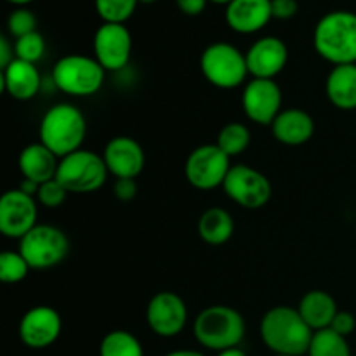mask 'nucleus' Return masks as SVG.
<instances>
[{
	"label": "nucleus",
	"instance_id": "4468645a",
	"mask_svg": "<svg viewBox=\"0 0 356 356\" xmlns=\"http://www.w3.org/2000/svg\"><path fill=\"white\" fill-rule=\"evenodd\" d=\"M242 108L254 124L271 125L282 111L280 86L270 79H252L243 87Z\"/></svg>",
	"mask_w": 356,
	"mask_h": 356
},
{
	"label": "nucleus",
	"instance_id": "aec40b11",
	"mask_svg": "<svg viewBox=\"0 0 356 356\" xmlns=\"http://www.w3.org/2000/svg\"><path fill=\"white\" fill-rule=\"evenodd\" d=\"M42 86L40 73L33 63L14 59L2 70V89L17 101H30L38 94Z\"/></svg>",
	"mask_w": 356,
	"mask_h": 356
},
{
	"label": "nucleus",
	"instance_id": "ea45409f",
	"mask_svg": "<svg viewBox=\"0 0 356 356\" xmlns=\"http://www.w3.org/2000/svg\"><path fill=\"white\" fill-rule=\"evenodd\" d=\"M218 356H247V353L236 346V348H229V350H225V351H219Z\"/></svg>",
	"mask_w": 356,
	"mask_h": 356
},
{
	"label": "nucleus",
	"instance_id": "a19ab883",
	"mask_svg": "<svg viewBox=\"0 0 356 356\" xmlns=\"http://www.w3.org/2000/svg\"><path fill=\"white\" fill-rule=\"evenodd\" d=\"M7 2H9V3H14V6L23 7V6H26V3L33 2V0H7Z\"/></svg>",
	"mask_w": 356,
	"mask_h": 356
},
{
	"label": "nucleus",
	"instance_id": "6e6552de",
	"mask_svg": "<svg viewBox=\"0 0 356 356\" xmlns=\"http://www.w3.org/2000/svg\"><path fill=\"white\" fill-rule=\"evenodd\" d=\"M19 252L31 270H49L68 256L70 240L56 226L37 225L19 240Z\"/></svg>",
	"mask_w": 356,
	"mask_h": 356
},
{
	"label": "nucleus",
	"instance_id": "7c9ffc66",
	"mask_svg": "<svg viewBox=\"0 0 356 356\" xmlns=\"http://www.w3.org/2000/svg\"><path fill=\"white\" fill-rule=\"evenodd\" d=\"M7 30L14 38L24 37L28 33L37 31V17L26 7H17L9 14L7 19Z\"/></svg>",
	"mask_w": 356,
	"mask_h": 356
},
{
	"label": "nucleus",
	"instance_id": "473e14b6",
	"mask_svg": "<svg viewBox=\"0 0 356 356\" xmlns=\"http://www.w3.org/2000/svg\"><path fill=\"white\" fill-rule=\"evenodd\" d=\"M298 0H271V13L277 19H291L298 14Z\"/></svg>",
	"mask_w": 356,
	"mask_h": 356
},
{
	"label": "nucleus",
	"instance_id": "9d476101",
	"mask_svg": "<svg viewBox=\"0 0 356 356\" xmlns=\"http://www.w3.org/2000/svg\"><path fill=\"white\" fill-rule=\"evenodd\" d=\"M222 188L235 204L243 209H252V211L264 207L270 202L271 191H273L270 179L263 172L245 163L232 165Z\"/></svg>",
	"mask_w": 356,
	"mask_h": 356
},
{
	"label": "nucleus",
	"instance_id": "0eeeda50",
	"mask_svg": "<svg viewBox=\"0 0 356 356\" xmlns=\"http://www.w3.org/2000/svg\"><path fill=\"white\" fill-rule=\"evenodd\" d=\"M108 174L103 156L89 149H76L59 160L56 179L68 193H92L103 188Z\"/></svg>",
	"mask_w": 356,
	"mask_h": 356
},
{
	"label": "nucleus",
	"instance_id": "c85d7f7f",
	"mask_svg": "<svg viewBox=\"0 0 356 356\" xmlns=\"http://www.w3.org/2000/svg\"><path fill=\"white\" fill-rule=\"evenodd\" d=\"M30 270V264L21 256L19 250L17 252L6 250L0 254V280L3 284H19L28 277Z\"/></svg>",
	"mask_w": 356,
	"mask_h": 356
},
{
	"label": "nucleus",
	"instance_id": "c03bdc74",
	"mask_svg": "<svg viewBox=\"0 0 356 356\" xmlns=\"http://www.w3.org/2000/svg\"><path fill=\"white\" fill-rule=\"evenodd\" d=\"M275 356H291V355H275Z\"/></svg>",
	"mask_w": 356,
	"mask_h": 356
},
{
	"label": "nucleus",
	"instance_id": "393cba45",
	"mask_svg": "<svg viewBox=\"0 0 356 356\" xmlns=\"http://www.w3.org/2000/svg\"><path fill=\"white\" fill-rule=\"evenodd\" d=\"M99 356H145L141 343L127 330H113L103 337Z\"/></svg>",
	"mask_w": 356,
	"mask_h": 356
},
{
	"label": "nucleus",
	"instance_id": "9b49d317",
	"mask_svg": "<svg viewBox=\"0 0 356 356\" xmlns=\"http://www.w3.org/2000/svg\"><path fill=\"white\" fill-rule=\"evenodd\" d=\"M146 322L156 336L176 337L186 327V302L176 292H159L149 299L148 306H146Z\"/></svg>",
	"mask_w": 356,
	"mask_h": 356
},
{
	"label": "nucleus",
	"instance_id": "2f4dec72",
	"mask_svg": "<svg viewBox=\"0 0 356 356\" xmlns=\"http://www.w3.org/2000/svg\"><path fill=\"white\" fill-rule=\"evenodd\" d=\"M66 195H68V190H66V188L54 177V179L40 184V190H38L37 193V200L40 202L44 207L56 209L61 207V205L65 204Z\"/></svg>",
	"mask_w": 356,
	"mask_h": 356
},
{
	"label": "nucleus",
	"instance_id": "a878e982",
	"mask_svg": "<svg viewBox=\"0 0 356 356\" xmlns=\"http://www.w3.org/2000/svg\"><path fill=\"white\" fill-rule=\"evenodd\" d=\"M308 356H351L348 337L334 332L332 329H323L313 334Z\"/></svg>",
	"mask_w": 356,
	"mask_h": 356
},
{
	"label": "nucleus",
	"instance_id": "412c9836",
	"mask_svg": "<svg viewBox=\"0 0 356 356\" xmlns=\"http://www.w3.org/2000/svg\"><path fill=\"white\" fill-rule=\"evenodd\" d=\"M58 156L42 143H33L19 153V170L23 179H31L38 184L54 179L58 172Z\"/></svg>",
	"mask_w": 356,
	"mask_h": 356
},
{
	"label": "nucleus",
	"instance_id": "ddd939ff",
	"mask_svg": "<svg viewBox=\"0 0 356 356\" xmlns=\"http://www.w3.org/2000/svg\"><path fill=\"white\" fill-rule=\"evenodd\" d=\"M35 197L17 190H9L0 198V232L7 238L21 240L37 226Z\"/></svg>",
	"mask_w": 356,
	"mask_h": 356
},
{
	"label": "nucleus",
	"instance_id": "f8f14e48",
	"mask_svg": "<svg viewBox=\"0 0 356 356\" xmlns=\"http://www.w3.org/2000/svg\"><path fill=\"white\" fill-rule=\"evenodd\" d=\"M94 58L106 72H120L131 59L132 37L125 24L103 23L94 35Z\"/></svg>",
	"mask_w": 356,
	"mask_h": 356
},
{
	"label": "nucleus",
	"instance_id": "37998d69",
	"mask_svg": "<svg viewBox=\"0 0 356 356\" xmlns=\"http://www.w3.org/2000/svg\"><path fill=\"white\" fill-rule=\"evenodd\" d=\"M156 0H139V3H146V6H148V3H155Z\"/></svg>",
	"mask_w": 356,
	"mask_h": 356
},
{
	"label": "nucleus",
	"instance_id": "e433bc0d",
	"mask_svg": "<svg viewBox=\"0 0 356 356\" xmlns=\"http://www.w3.org/2000/svg\"><path fill=\"white\" fill-rule=\"evenodd\" d=\"M16 59L14 54V45H10V42L7 40V37H0V68H7L10 63Z\"/></svg>",
	"mask_w": 356,
	"mask_h": 356
},
{
	"label": "nucleus",
	"instance_id": "b1692460",
	"mask_svg": "<svg viewBox=\"0 0 356 356\" xmlns=\"http://www.w3.org/2000/svg\"><path fill=\"white\" fill-rule=\"evenodd\" d=\"M233 232H235V222L232 214L222 207H211L200 216L198 233L209 245H222L232 238Z\"/></svg>",
	"mask_w": 356,
	"mask_h": 356
},
{
	"label": "nucleus",
	"instance_id": "f257e3e1",
	"mask_svg": "<svg viewBox=\"0 0 356 356\" xmlns=\"http://www.w3.org/2000/svg\"><path fill=\"white\" fill-rule=\"evenodd\" d=\"M261 339L275 355H308L313 330L302 320L298 309L289 306L271 308L259 325Z\"/></svg>",
	"mask_w": 356,
	"mask_h": 356
},
{
	"label": "nucleus",
	"instance_id": "72a5a7b5",
	"mask_svg": "<svg viewBox=\"0 0 356 356\" xmlns=\"http://www.w3.org/2000/svg\"><path fill=\"white\" fill-rule=\"evenodd\" d=\"M113 193L118 200L131 202L136 197V193H138V183H136V179H131V177H122V179L115 181Z\"/></svg>",
	"mask_w": 356,
	"mask_h": 356
},
{
	"label": "nucleus",
	"instance_id": "cd10ccee",
	"mask_svg": "<svg viewBox=\"0 0 356 356\" xmlns=\"http://www.w3.org/2000/svg\"><path fill=\"white\" fill-rule=\"evenodd\" d=\"M94 3L103 23L125 24L134 14L139 0H94Z\"/></svg>",
	"mask_w": 356,
	"mask_h": 356
},
{
	"label": "nucleus",
	"instance_id": "20e7f679",
	"mask_svg": "<svg viewBox=\"0 0 356 356\" xmlns=\"http://www.w3.org/2000/svg\"><path fill=\"white\" fill-rule=\"evenodd\" d=\"M193 334L202 346L219 353L242 343L245 336V320L232 306H209L195 318Z\"/></svg>",
	"mask_w": 356,
	"mask_h": 356
},
{
	"label": "nucleus",
	"instance_id": "4be33fe9",
	"mask_svg": "<svg viewBox=\"0 0 356 356\" xmlns=\"http://www.w3.org/2000/svg\"><path fill=\"white\" fill-rule=\"evenodd\" d=\"M298 312L308 323L309 329L313 332H318V330L330 329L339 309H337L336 299L329 292L309 291L308 294L302 296Z\"/></svg>",
	"mask_w": 356,
	"mask_h": 356
},
{
	"label": "nucleus",
	"instance_id": "bb28decb",
	"mask_svg": "<svg viewBox=\"0 0 356 356\" xmlns=\"http://www.w3.org/2000/svg\"><path fill=\"white\" fill-rule=\"evenodd\" d=\"M216 145L232 159V156L242 155L250 145V131L247 125L238 122H229L219 131Z\"/></svg>",
	"mask_w": 356,
	"mask_h": 356
},
{
	"label": "nucleus",
	"instance_id": "2eb2a0df",
	"mask_svg": "<svg viewBox=\"0 0 356 356\" xmlns=\"http://www.w3.org/2000/svg\"><path fill=\"white\" fill-rule=\"evenodd\" d=\"M61 316L51 306L28 309L19 322V339L31 350H44L58 341L61 334Z\"/></svg>",
	"mask_w": 356,
	"mask_h": 356
},
{
	"label": "nucleus",
	"instance_id": "a211bd4d",
	"mask_svg": "<svg viewBox=\"0 0 356 356\" xmlns=\"http://www.w3.org/2000/svg\"><path fill=\"white\" fill-rule=\"evenodd\" d=\"M271 17V0H233L226 6V23L236 33H256Z\"/></svg>",
	"mask_w": 356,
	"mask_h": 356
},
{
	"label": "nucleus",
	"instance_id": "5701e85b",
	"mask_svg": "<svg viewBox=\"0 0 356 356\" xmlns=\"http://www.w3.org/2000/svg\"><path fill=\"white\" fill-rule=\"evenodd\" d=\"M325 92L339 110H356V65L334 66L327 76Z\"/></svg>",
	"mask_w": 356,
	"mask_h": 356
},
{
	"label": "nucleus",
	"instance_id": "39448f33",
	"mask_svg": "<svg viewBox=\"0 0 356 356\" xmlns=\"http://www.w3.org/2000/svg\"><path fill=\"white\" fill-rule=\"evenodd\" d=\"M106 70L96 58L68 54L58 59L52 68V82L68 96H92L103 87Z\"/></svg>",
	"mask_w": 356,
	"mask_h": 356
},
{
	"label": "nucleus",
	"instance_id": "423d86ee",
	"mask_svg": "<svg viewBox=\"0 0 356 356\" xmlns=\"http://www.w3.org/2000/svg\"><path fill=\"white\" fill-rule=\"evenodd\" d=\"M200 70L209 83L226 90L242 86L249 75L245 54L228 42H214L205 47Z\"/></svg>",
	"mask_w": 356,
	"mask_h": 356
},
{
	"label": "nucleus",
	"instance_id": "f704fd0d",
	"mask_svg": "<svg viewBox=\"0 0 356 356\" xmlns=\"http://www.w3.org/2000/svg\"><path fill=\"white\" fill-rule=\"evenodd\" d=\"M330 329H332L334 332L341 334V336L348 337L350 334H353L355 329H356L355 316L351 315V313H348V312H339L336 315V318H334Z\"/></svg>",
	"mask_w": 356,
	"mask_h": 356
},
{
	"label": "nucleus",
	"instance_id": "c756f323",
	"mask_svg": "<svg viewBox=\"0 0 356 356\" xmlns=\"http://www.w3.org/2000/svg\"><path fill=\"white\" fill-rule=\"evenodd\" d=\"M44 52L45 40L38 31L16 38V42H14V54H16L17 59H23V61L33 63L35 65L37 61H40Z\"/></svg>",
	"mask_w": 356,
	"mask_h": 356
},
{
	"label": "nucleus",
	"instance_id": "1a4fd4ad",
	"mask_svg": "<svg viewBox=\"0 0 356 356\" xmlns=\"http://www.w3.org/2000/svg\"><path fill=\"white\" fill-rule=\"evenodd\" d=\"M218 145H202L190 153L184 165L188 183L197 190H214L225 184L232 163Z\"/></svg>",
	"mask_w": 356,
	"mask_h": 356
},
{
	"label": "nucleus",
	"instance_id": "79ce46f5",
	"mask_svg": "<svg viewBox=\"0 0 356 356\" xmlns=\"http://www.w3.org/2000/svg\"><path fill=\"white\" fill-rule=\"evenodd\" d=\"M209 2H214V3H219V6H228V3H232L233 0H209Z\"/></svg>",
	"mask_w": 356,
	"mask_h": 356
},
{
	"label": "nucleus",
	"instance_id": "7ed1b4c3",
	"mask_svg": "<svg viewBox=\"0 0 356 356\" xmlns=\"http://www.w3.org/2000/svg\"><path fill=\"white\" fill-rule=\"evenodd\" d=\"M87 134L86 117L70 103H58L49 108L40 120V143L47 146L58 159L82 149Z\"/></svg>",
	"mask_w": 356,
	"mask_h": 356
},
{
	"label": "nucleus",
	"instance_id": "dca6fc26",
	"mask_svg": "<svg viewBox=\"0 0 356 356\" xmlns=\"http://www.w3.org/2000/svg\"><path fill=\"white\" fill-rule=\"evenodd\" d=\"M245 59L252 79L275 80L287 65L289 49L278 37H263L250 45L245 52Z\"/></svg>",
	"mask_w": 356,
	"mask_h": 356
},
{
	"label": "nucleus",
	"instance_id": "4c0bfd02",
	"mask_svg": "<svg viewBox=\"0 0 356 356\" xmlns=\"http://www.w3.org/2000/svg\"><path fill=\"white\" fill-rule=\"evenodd\" d=\"M19 190L23 191V193L30 195V197L37 198L38 190H40V184L35 183V181H31V179H23L19 184Z\"/></svg>",
	"mask_w": 356,
	"mask_h": 356
},
{
	"label": "nucleus",
	"instance_id": "f3484780",
	"mask_svg": "<svg viewBox=\"0 0 356 356\" xmlns=\"http://www.w3.org/2000/svg\"><path fill=\"white\" fill-rule=\"evenodd\" d=\"M108 172L113 174L117 179L131 177L136 179L145 169V152L136 139L129 136H117L106 145L103 153Z\"/></svg>",
	"mask_w": 356,
	"mask_h": 356
},
{
	"label": "nucleus",
	"instance_id": "f03ea898",
	"mask_svg": "<svg viewBox=\"0 0 356 356\" xmlns=\"http://www.w3.org/2000/svg\"><path fill=\"white\" fill-rule=\"evenodd\" d=\"M313 45L334 66L356 65V14L350 10L325 14L313 31Z\"/></svg>",
	"mask_w": 356,
	"mask_h": 356
},
{
	"label": "nucleus",
	"instance_id": "6ab92c4d",
	"mask_svg": "<svg viewBox=\"0 0 356 356\" xmlns=\"http://www.w3.org/2000/svg\"><path fill=\"white\" fill-rule=\"evenodd\" d=\"M273 138L287 146H301L315 134V122L312 115L301 108H287L278 113L270 125Z\"/></svg>",
	"mask_w": 356,
	"mask_h": 356
},
{
	"label": "nucleus",
	"instance_id": "58836bf2",
	"mask_svg": "<svg viewBox=\"0 0 356 356\" xmlns=\"http://www.w3.org/2000/svg\"><path fill=\"white\" fill-rule=\"evenodd\" d=\"M165 356H205L200 351H195V350H177V351H170Z\"/></svg>",
	"mask_w": 356,
	"mask_h": 356
},
{
	"label": "nucleus",
	"instance_id": "c9c22d12",
	"mask_svg": "<svg viewBox=\"0 0 356 356\" xmlns=\"http://www.w3.org/2000/svg\"><path fill=\"white\" fill-rule=\"evenodd\" d=\"M209 0H176V6L186 16H198L205 10Z\"/></svg>",
	"mask_w": 356,
	"mask_h": 356
}]
</instances>
